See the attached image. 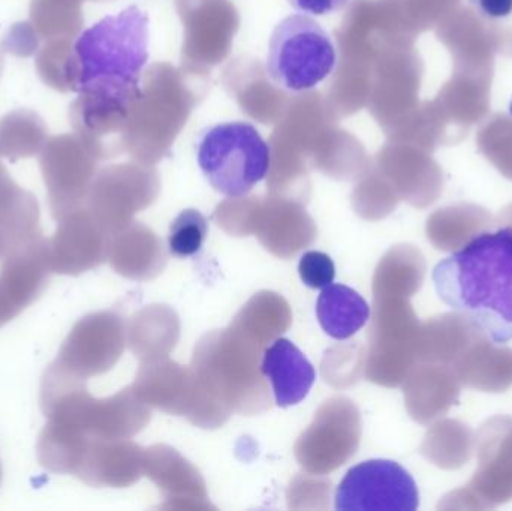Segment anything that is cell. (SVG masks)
Listing matches in <instances>:
<instances>
[{
    "label": "cell",
    "mask_w": 512,
    "mask_h": 511,
    "mask_svg": "<svg viewBox=\"0 0 512 511\" xmlns=\"http://www.w3.org/2000/svg\"><path fill=\"white\" fill-rule=\"evenodd\" d=\"M0 215L39 221L35 195L18 186L0 161Z\"/></svg>",
    "instance_id": "obj_26"
},
{
    "label": "cell",
    "mask_w": 512,
    "mask_h": 511,
    "mask_svg": "<svg viewBox=\"0 0 512 511\" xmlns=\"http://www.w3.org/2000/svg\"><path fill=\"white\" fill-rule=\"evenodd\" d=\"M47 140V125L35 111L23 108L0 119V156L11 162L39 155Z\"/></svg>",
    "instance_id": "obj_19"
},
{
    "label": "cell",
    "mask_w": 512,
    "mask_h": 511,
    "mask_svg": "<svg viewBox=\"0 0 512 511\" xmlns=\"http://www.w3.org/2000/svg\"><path fill=\"white\" fill-rule=\"evenodd\" d=\"M0 482H2V467H0Z\"/></svg>",
    "instance_id": "obj_33"
},
{
    "label": "cell",
    "mask_w": 512,
    "mask_h": 511,
    "mask_svg": "<svg viewBox=\"0 0 512 511\" xmlns=\"http://www.w3.org/2000/svg\"><path fill=\"white\" fill-rule=\"evenodd\" d=\"M298 273L304 285L313 290H322L333 284L336 267L333 260L324 252L309 251L301 257Z\"/></svg>",
    "instance_id": "obj_27"
},
{
    "label": "cell",
    "mask_w": 512,
    "mask_h": 511,
    "mask_svg": "<svg viewBox=\"0 0 512 511\" xmlns=\"http://www.w3.org/2000/svg\"><path fill=\"white\" fill-rule=\"evenodd\" d=\"M477 437L459 420L445 419L427 432L421 452L442 470H459L474 456Z\"/></svg>",
    "instance_id": "obj_18"
},
{
    "label": "cell",
    "mask_w": 512,
    "mask_h": 511,
    "mask_svg": "<svg viewBox=\"0 0 512 511\" xmlns=\"http://www.w3.org/2000/svg\"><path fill=\"white\" fill-rule=\"evenodd\" d=\"M436 35L453 57V71L495 75V57L502 45L498 21L459 5L439 21Z\"/></svg>",
    "instance_id": "obj_7"
},
{
    "label": "cell",
    "mask_w": 512,
    "mask_h": 511,
    "mask_svg": "<svg viewBox=\"0 0 512 511\" xmlns=\"http://www.w3.org/2000/svg\"><path fill=\"white\" fill-rule=\"evenodd\" d=\"M48 240L42 233L3 258L0 267V327L39 299L50 279Z\"/></svg>",
    "instance_id": "obj_9"
},
{
    "label": "cell",
    "mask_w": 512,
    "mask_h": 511,
    "mask_svg": "<svg viewBox=\"0 0 512 511\" xmlns=\"http://www.w3.org/2000/svg\"><path fill=\"white\" fill-rule=\"evenodd\" d=\"M197 161L216 192L228 198H240L267 176L271 150L252 123L236 120L200 132Z\"/></svg>",
    "instance_id": "obj_3"
},
{
    "label": "cell",
    "mask_w": 512,
    "mask_h": 511,
    "mask_svg": "<svg viewBox=\"0 0 512 511\" xmlns=\"http://www.w3.org/2000/svg\"><path fill=\"white\" fill-rule=\"evenodd\" d=\"M288 2L301 14L321 17V15L334 14V12L345 8L349 0H288Z\"/></svg>",
    "instance_id": "obj_29"
},
{
    "label": "cell",
    "mask_w": 512,
    "mask_h": 511,
    "mask_svg": "<svg viewBox=\"0 0 512 511\" xmlns=\"http://www.w3.org/2000/svg\"><path fill=\"white\" fill-rule=\"evenodd\" d=\"M492 227L489 210L478 204L457 203L439 209L427 221V237L439 251L453 252Z\"/></svg>",
    "instance_id": "obj_16"
},
{
    "label": "cell",
    "mask_w": 512,
    "mask_h": 511,
    "mask_svg": "<svg viewBox=\"0 0 512 511\" xmlns=\"http://www.w3.org/2000/svg\"><path fill=\"white\" fill-rule=\"evenodd\" d=\"M498 224H501V227H510L512 228V204L510 206L505 207L498 216Z\"/></svg>",
    "instance_id": "obj_32"
},
{
    "label": "cell",
    "mask_w": 512,
    "mask_h": 511,
    "mask_svg": "<svg viewBox=\"0 0 512 511\" xmlns=\"http://www.w3.org/2000/svg\"><path fill=\"white\" fill-rule=\"evenodd\" d=\"M122 351V336L116 318L110 314L89 315L75 324L51 363L66 377L86 381L110 369Z\"/></svg>",
    "instance_id": "obj_8"
},
{
    "label": "cell",
    "mask_w": 512,
    "mask_h": 511,
    "mask_svg": "<svg viewBox=\"0 0 512 511\" xmlns=\"http://www.w3.org/2000/svg\"><path fill=\"white\" fill-rule=\"evenodd\" d=\"M460 390L453 366L424 362L412 372L405 389L409 413L423 425L433 422L459 402Z\"/></svg>",
    "instance_id": "obj_12"
},
{
    "label": "cell",
    "mask_w": 512,
    "mask_h": 511,
    "mask_svg": "<svg viewBox=\"0 0 512 511\" xmlns=\"http://www.w3.org/2000/svg\"><path fill=\"white\" fill-rule=\"evenodd\" d=\"M75 39H48L36 53L41 80L60 93L71 92V54Z\"/></svg>",
    "instance_id": "obj_24"
},
{
    "label": "cell",
    "mask_w": 512,
    "mask_h": 511,
    "mask_svg": "<svg viewBox=\"0 0 512 511\" xmlns=\"http://www.w3.org/2000/svg\"><path fill=\"white\" fill-rule=\"evenodd\" d=\"M337 53L327 30L306 14L283 18L270 36L267 74L289 92L315 89L336 68Z\"/></svg>",
    "instance_id": "obj_4"
},
{
    "label": "cell",
    "mask_w": 512,
    "mask_h": 511,
    "mask_svg": "<svg viewBox=\"0 0 512 511\" xmlns=\"http://www.w3.org/2000/svg\"><path fill=\"white\" fill-rule=\"evenodd\" d=\"M478 467L512 483V417L487 420L477 435Z\"/></svg>",
    "instance_id": "obj_21"
},
{
    "label": "cell",
    "mask_w": 512,
    "mask_h": 511,
    "mask_svg": "<svg viewBox=\"0 0 512 511\" xmlns=\"http://www.w3.org/2000/svg\"><path fill=\"white\" fill-rule=\"evenodd\" d=\"M29 21L42 42L75 39L83 29L81 0H32Z\"/></svg>",
    "instance_id": "obj_20"
},
{
    "label": "cell",
    "mask_w": 512,
    "mask_h": 511,
    "mask_svg": "<svg viewBox=\"0 0 512 511\" xmlns=\"http://www.w3.org/2000/svg\"><path fill=\"white\" fill-rule=\"evenodd\" d=\"M262 374L273 387L279 407L300 404L315 383V368L288 339H277L265 350Z\"/></svg>",
    "instance_id": "obj_13"
},
{
    "label": "cell",
    "mask_w": 512,
    "mask_h": 511,
    "mask_svg": "<svg viewBox=\"0 0 512 511\" xmlns=\"http://www.w3.org/2000/svg\"><path fill=\"white\" fill-rule=\"evenodd\" d=\"M484 336V330L462 312L439 315L420 326L417 357L423 362L454 366Z\"/></svg>",
    "instance_id": "obj_14"
},
{
    "label": "cell",
    "mask_w": 512,
    "mask_h": 511,
    "mask_svg": "<svg viewBox=\"0 0 512 511\" xmlns=\"http://www.w3.org/2000/svg\"><path fill=\"white\" fill-rule=\"evenodd\" d=\"M477 147L502 176L512 180V116L489 117L478 131Z\"/></svg>",
    "instance_id": "obj_23"
},
{
    "label": "cell",
    "mask_w": 512,
    "mask_h": 511,
    "mask_svg": "<svg viewBox=\"0 0 512 511\" xmlns=\"http://www.w3.org/2000/svg\"><path fill=\"white\" fill-rule=\"evenodd\" d=\"M96 150L78 134L48 138L39 153L51 216L57 222L81 209L89 188Z\"/></svg>",
    "instance_id": "obj_5"
},
{
    "label": "cell",
    "mask_w": 512,
    "mask_h": 511,
    "mask_svg": "<svg viewBox=\"0 0 512 511\" xmlns=\"http://www.w3.org/2000/svg\"><path fill=\"white\" fill-rule=\"evenodd\" d=\"M501 53L505 56H512V27L510 26H504Z\"/></svg>",
    "instance_id": "obj_31"
},
{
    "label": "cell",
    "mask_w": 512,
    "mask_h": 511,
    "mask_svg": "<svg viewBox=\"0 0 512 511\" xmlns=\"http://www.w3.org/2000/svg\"><path fill=\"white\" fill-rule=\"evenodd\" d=\"M381 288L396 296H412L420 290L426 276V261L414 246H400L385 258Z\"/></svg>",
    "instance_id": "obj_22"
},
{
    "label": "cell",
    "mask_w": 512,
    "mask_h": 511,
    "mask_svg": "<svg viewBox=\"0 0 512 511\" xmlns=\"http://www.w3.org/2000/svg\"><path fill=\"white\" fill-rule=\"evenodd\" d=\"M462 386L484 393H504L512 386V350L489 336L478 339L454 363Z\"/></svg>",
    "instance_id": "obj_15"
},
{
    "label": "cell",
    "mask_w": 512,
    "mask_h": 511,
    "mask_svg": "<svg viewBox=\"0 0 512 511\" xmlns=\"http://www.w3.org/2000/svg\"><path fill=\"white\" fill-rule=\"evenodd\" d=\"M442 302L468 315L496 344L512 339V228L480 234L433 272Z\"/></svg>",
    "instance_id": "obj_2"
},
{
    "label": "cell",
    "mask_w": 512,
    "mask_h": 511,
    "mask_svg": "<svg viewBox=\"0 0 512 511\" xmlns=\"http://www.w3.org/2000/svg\"><path fill=\"white\" fill-rule=\"evenodd\" d=\"M420 495L411 474L393 461L373 459L348 471L336 491L342 511H415Z\"/></svg>",
    "instance_id": "obj_6"
},
{
    "label": "cell",
    "mask_w": 512,
    "mask_h": 511,
    "mask_svg": "<svg viewBox=\"0 0 512 511\" xmlns=\"http://www.w3.org/2000/svg\"><path fill=\"white\" fill-rule=\"evenodd\" d=\"M316 315L322 330L330 338L345 341L366 326L370 308L357 291L346 285L330 284L322 288Z\"/></svg>",
    "instance_id": "obj_17"
},
{
    "label": "cell",
    "mask_w": 512,
    "mask_h": 511,
    "mask_svg": "<svg viewBox=\"0 0 512 511\" xmlns=\"http://www.w3.org/2000/svg\"><path fill=\"white\" fill-rule=\"evenodd\" d=\"M209 234V222L198 210H183L170 227L168 248L179 258L198 254Z\"/></svg>",
    "instance_id": "obj_25"
},
{
    "label": "cell",
    "mask_w": 512,
    "mask_h": 511,
    "mask_svg": "<svg viewBox=\"0 0 512 511\" xmlns=\"http://www.w3.org/2000/svg\"><path fill=\"white\" fill-rule=\"evenodd\" d=\"M472 8L492 21L502 20L512 14V0H469Z\"/></svg>",
    "instance_id": "obj_30"
},
{
    "label": "cell",
    "mask_w": 512,
    "mask_h": 511,
    "mask_svg": "<svg viewBox=\"0 0 512 511\" xmlns=\"http://www.w3.org/2000/svg\"><path fill=\"white\" fill-rule=\"evenodd\" d=\"M493 75L453 71L450 80L430 104L444 129L445 143H460L471 129L489 116Z\"/></svg>",
    "instance_id": "obj_10"
},
{
    "label": "cell",
    "mask_w": 512,
    "mask_h": 511,
    "mask_svg": "<svg viewBox=\"0 0 512 511\" xmlns=\"http://www.w3.org/2000/svg\"><path fill=\"white\" fill-rule=\"evenodd\" d=\"M104 252L101 225L81 209L62 219L48 240L50 269L59 275H80L98 266Z\"/></svg>",
    "instance_id": "obj_11"
},
{
    "label": "cell",
    "mask_w": 512,
    "mask_h": 511,
    "mask_svg": "<svg viewBox=\"0 0 512 511\" xmlns=\"http://www.w3.org/2000/svg\"><path fill=\"white\" fill-rule=\"evenodd\" d=\"M41 45V38L29 20L12 24L0 42V48L15 57L36 56Z\"/></svg>",
    "instance_id": "obj_28"
},
{
    "label": "cell",
    "mask_w": 512,
    "mask_h": 511,
    "mask_svg": "<svg viewBox=\"0 0 512 511\" xmlns=\"http://www.w3.org/2000/svg\"><path fill=\"white\" fill-rule=\"evenodd\" d=\"M149 62V15L131 5L81 30L71 54V92L129 113L143 98L141 75Z\"/></svg>",
    "instance_id": "obj_1"
}]
</instances>
